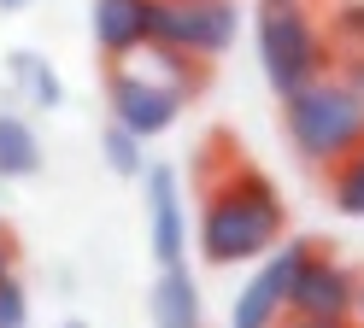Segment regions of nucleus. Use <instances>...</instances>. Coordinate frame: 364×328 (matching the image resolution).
I'll use <instances>...</instances> for the list:
<instances>
[{"label": "nucleus", "instance_id": "nucleus-1", "mask_svg": "<svg viewBox=\"0 0 364 328\" xmlns=\"http://www.w3.org/2000/svg\"><path fill=\"white\" fill-rule=\"evenodd\" d=\"M288 234V205L270 187V176L247 170L230 158V170L206 182V205H200V258L206 264H253V258L277 252Z\"/></svg>", "mask_w": 364, "mask_h": 328}, {"label": "nucleus", "instance_id": "nucleus-2", "mask_svg": "<svg viewBox=\"0 0 364 328\" xmlns=\"http://www.w3.org/2000/svg\"><path fill=\"white\" fill-rule=\"evenodd\" d=\"M282 124H288V147L300 164H311L317 176H329L335 164H347L364 147V94L329 70L311 88H300L294 100H282Z\"/></svg>", "mask_w": 364, "mask_h": 328}, {"label": "nucleus", "instance_id": "nucleus-3", "mask_svg": "<svg viewBox=\"0 0 364 328\" xmlns=\"http://www.w3.org/2000/svg\"><path fill=\"white\" fill-rule=\"evenodd\" d=\"M259 59H264V77L270 88L294 100L300 88H311L317 77L335 70V35L300 6H264L259 12Z\"/></svg>", "mask_w": 364, "mask_h": 328}, {"label": "nucleus", "instance_id": "nucleus-4", "mask_svg": "<svg viewBox=\"0 0 364 328\" xmlns=\"http://www.w3.org/2000/svg\"><path fill=\"white\" fill-rule=\"evenodd\" d=\"M235 35H241L235 0H159L153 6V41L171 47V53H188L200 65L230 53Z\"/></svg>", "mask_w": 364, "mask_h": 328}, {"label": "nucleus", "instance_id": "nucleus-5", "mask_svg": "<svg viewBox=\"0 0 364 328\" xmlns=\"http://www.w3.org/2000/svg\"><path fill=\"white\" fill-rule=\"evenodd\" d=\"M311 258V241H282L277 252H264L259 275L235 293V311H230V328H277L288 317V293H294V275Z\"/></svg>", "mask_w": 364, "mask_h": 328}, {"label": "nucleus", "instance_id": "nucleus-6", "mask_svg": "<svg viewBox=\"0 0 364 328\" xmlns=\"http://www.w3.org/2000/svg\"><path fill=\"white\" fill-rule=\"evenodd\" d=\"M106 100H112V124H124V129H135L147 141V135H165L182 117L188 94L182 88H159V82L135 77V70H124V65H106Z\"/></svg>", "mask_w": 364, "mask_h": 328}, {"label": "nucleus", "instance_id": "nucleus-7", "mask_svg": "<svg viewBox=\"0 0 364 328\" xmlns=\"http://www.w3.org/2000/svg\"><path fill=\"white\" fill-rule=\"evenodd\" d=\"M353 305H358V275L323 246H311V258L294 275L288 317H353Z\"/></svg>", "mask_w": 364, "mask_h": 328}, {"label": "nucleus", "instance_id": "nucleus-8", "mask_svg": "<svg viewBox=\"0 0 364 328\" xmlns=\"http://www.w3.org/2000/svg\"><path fill=\"white\" fill-rule=\"evenodd\" d=\"M147 234H153V264L159 270L188 264V211H182V187H176L171 164L147 170Z\"/></svg>", "mask_w": 364, "mask_h": 328}, {"label": "nucleus", "instance_id": "nucleus-9", "mask_svg": "<svg viewBox=\"0 0 364 328\" xmlns=\"http://www.w3.org/2000/svg\"><path fill=\"white\" fill-rule=\"evenodd\" d=\"M153 6L159 0H95V47L106 53V65L153 41Z\"/></svg>", "mask_w": 364, "mask_h": 328}, {"label": "nucleus", "instance_id": "nucleus-10", "mask_svg": "<svg viewBox=\"0 0 364 328\" xmlns=\"http://www.w3.org/2000/svg\"><path fill=\"white\" fill-rule=\"evenodd\" d=\"M153 328H206V305H200V288L188 264L159 270L153 281Z\"/></svg>", "mask_w": 364, "mask_h": 328}, {"label": "nucleus", "instance_id": "nucleus-11", "mask_svg": "<svg viewBox=\"0 0 364 328\" xmlns=\"http://www.w3.org/2000/svg\"><path fill=\"white\" fill-rule=\"evenodd\" d=\"M36 170H41L36 124L18 111H0V182H18V176H36Z\"/></svg>", "mask_w": 364, "mask_h": 328}, {"label": "nucleus", "instance_id": "nucleus-12", "mask_svg": "<svg viewBox=\"0 0 364 328\" xmlns=\"http://www.w3.org/2000/svg\"><path fill=\"white\" fill-rule=\"evenodd\" d=\"M6 70L18 77V88H24L41 111H53V106H59V94H65V88H59V77H53V65H48V59H36V53H12Z\"/></svg>", "mask_w": 364, "mask_h": 328}, {"label": "nucleus", "instance_id": "nucleus-13", "mask_svg": "<svg viewBox=\"0 0 364 328\" xmlns=\"http://www.w3.org/2000/svg\"><path fill=\"white\" fill-rule=\"evenodd\" d=\"M100 153H106V164H112V176H147V147H141V135H135V129L106 124Z\"/></svg>", "mask_w": 364, "mask_h": 328}, {"label": "nucleus", "instance_id": "nucleus-14", "mask_svg": "<svg viewBox=\"0 0 364 328\" xmlns=\"http://www.w3.org/2000/svg\"><path fill=\"white\" fill-rule=\"evenodd\" d=\"M323 182H329V205H335V211H347V217H364V147H358L347 164H335Z\"/></svg>", "mask_w": 364, "mask_h": 328}, {"label": "nucleus", "instance_id": "nucleus-15", "mask_svg": "<svg viewBox=\"0 0 364 328\" xmlns=\"http://www.w3.org/2000/svg\"><path fill=\"white\" fill-rule=\"evenodd\" d=\"M329 35H335V47H347V53H364V0H347V6H335Z\"/></svg>", "mask_w": 364, "mask_h": 328}, {"label": "nucleus", "instance_id": "nucleus-16", "mask_svg": "<svg viewBox=\"0 0 364 328\" xmlns=\"http://www.w3.org/2000/svg\"><path fill=\"white\" fill-rule=\"evenodd\" d=\"M0 328H30V293L18 281V270L0 281Z\"/></svg>", "mask_w": 364, "mask_h": 328}, {"label": "nucleus", "instance_id": "nucleus-17", "mask_svg": "<svg viewBox=\"0 0 364 328\" xmlns=\"http://www.w3.org/2000/svg\"><path fill=\"white\" fill-rule=\"evenodd\" d=\"M277 328H358L353 317H282Z\"/></svg>", "mask_w": 364, "mask_h": 328}, {"label": "nucleus", "instance_id": "nucleus-18", "mask_svg": "<svg viewBox=\"0 0 364 328\" xmlns=\"http://www.w3.org/2000/svg\"><path fill=\"white\" fill-rule=\"evenodd\" d=\"M341 77H347L358 94H364V53H347V65H341Z\"/></svg>", "mask_w": 364, "mask_h": 328}, {"label": "nucleus", "instance_id": "nucleus-19", "mask_svg": "<svg viewBox=\"0 0 364 328\" xmlns=\"http://www.w3.org/2000/svg\"><path fill=\"white\" fill-rule=\"evenodd\" d=\"M18 270V258H12V241H6V234H0V281H6Z\"/></svg>", "mask_w": 364, "mask_h": 328}, {"label": "nucleus", "instance_id": "nucleus-20", "mask_svg": "<svg viewBox=\"0 0 364 328\" xmlns=\"http://www.w3.org/2000/svg\"><path fill=\"white\" fill-rule=\"evenodd\" d=\"M353 322L364 328V281H358V305H353Z\"/></svg>", "mask_w": 364, "mask_h": 328}, {"label": "nucleus", "instance_id": "nucleus-21", "mask_svg": "<svg viewBox=\"0 0 364 328\" xmlns=\"http://www.w3.org/2000/svg\"><path fill=\"white\" fill-rule=\"evenodd\" d=\"M30 6V0H0V12H24Z\"/></svg>", "mask_w": 364, "mask_h": 328}, {"label": "nucleus", "instance_id": "nucleus-22", "mask_svg": "<svg viewBox=\"0 0 364 328\" xmlns=\"http://www.w3.org/2000/svg\"><path fill=\"white\" fill-rule=\"evenodd\" d=\"M264 6H300V0H264Z\"/></svg>", "mask_w": 364, "mask_h": 328}, {"label": "nucleus", "instance_id": "nucleus-23", "mask_svg": "<svg viewBox=\"0 0 364 328\" xmlns=\"http://www.w3.org/2000/svg\"><path fill=\"white\" fill-rule=\"evenodd\" d=\"M65 328H88V322H65Z\"/></svg>", "mask_w": 364, "mask_h": 328}]
</instances>
